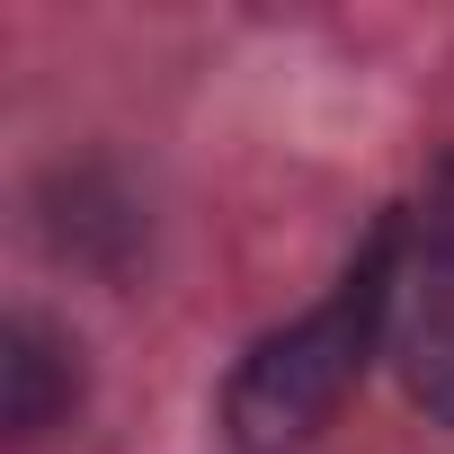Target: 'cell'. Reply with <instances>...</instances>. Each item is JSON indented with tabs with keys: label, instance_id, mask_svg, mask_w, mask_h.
Masks as SVG:
<instances>
[{
	"label": "cell",
	"instance_id": "3957f363",
	"mask_svg": "<svg viewBox=\"0 0 454 454\" xmlns=\"http://www.w3.org/2000/svg\"><path fill=\"white\" fill-rule=\"evenodd\" d=\"M401 365H410V392L436 419H454V250L436 259V277L401 312Z\"/></svg>",
	"mask_w": 454,
	"mask_h": 454
},
{
	"label": "cell",
	"instance_id": "7a4b0ae2",
	"mask_svg": "<svg viewBox=\"0 0 454 454\" xmlns=\"http://www.w3.org/2000/svg\"><path fill=\"white\" fill-rule=\"evenodd\" d=\"M0 392H10V436L19 445H36L72 401H81V356H72V339L63 330H45L36 312H19L10 330H0Z\"/></svg>",
	"mask_w": 454,
	"mask_h": 454
},
{
	"label": "cell",
	"instance_id": "6da1fadb",
	"mask_svg": "<svg viewBox=\"0 0 454 454\" xmlns=\"http://www.w3.org/2000/svg\"><path fill=\"white\" fill-rule=\"evenodd\" d=\"M392 259H401V223H374V241H365V259L339 277V294L241 356L232 392H223V419H232V436H241L250 454L303 445V436L348 401L365 348H374L383 321H392V277H401Z\"/></svg>",
	"mask_w": 454,
	"mask_h": 454
}]
</instances>
